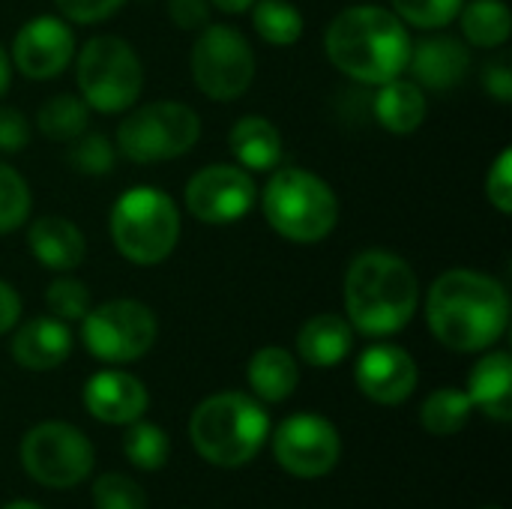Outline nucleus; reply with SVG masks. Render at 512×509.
Wrapping results in <instances>:
<instances>
[{"label":"nucleus","instance_id":"1","mask_svg":"<svg viewBox=\"0 0 512 509\" xmlns=\"http://www.w3.org/2000/svg\"><path fill=\"white\" fill-rule=\"evenodd\" d=\"M426 321L444 348L462 354L486 351L507 333L510 294L495 276L456 267L432 282Z\"/></svg>","mask_w":512,"mask_h":509},{"label":"nucleus","instance_id":"11","mask_svg":"<svg viewBox=\"0 0 512 509\" xmlns=\"http://www.w3.org/2000/svg\"><path fill=\"white\" fill-rule=\"evenodd\" d=\"M21 465L30 480L48 489H72L93 471V447L81 429L48 420L24 435Z\"/></svg>","mask_w":512,"mask_h":509},{"label":"nucleus","instance_id":"41","mask_svg":"<svg viewBox=\"0 0 512 509\" xmlns=\"http://www.w3.org/2000/svg\"><path fill=\"white\" fill-rule=\"evenodd\" d=\"M216 9H222V12H228V15H240V12H249V6L255 3V0H210Z\"/></svg>","mask_w":512,"mask_h":509},{"label":"nucleus","instance_id":"5","mask_svg":"<svg viewBox=\"0 0 512 509\" xmlns=\"http://www.w3.org/2000/svg\"><path fill=\"white\" fill-rule=\"evenodd\" d=\"M267 225L300 246L321 243L339 222V198L327 180L306 168H279L261 192Z\"/></svg>","mask_w":512,"mask_h":509},{"label":"nucleus","instance_id":"12","mask_svg":"<svg viewBox=\"0 0 512 509\" xmlns=\"http://www.w3.org/2000/svg\"><path fill=\"white\" fill-rule=\"evenodd\" d=\"M339 453V432L327 417L318 414H294L273 432V456L291 477H324L336 468Z\"/></svg>","mask_w":512,"mask_h":509},{"label":"nucleus","instance_id":"23","mask_svg":"<svg viewBox=\"0 0 512 509\" xmlns=\"http://www.w3.org/2000/svg\"><path fill=\"white\" fill-rule=\"evenodd\" d=\"M375 96V120L393 132V135H411L423 126L426 120V96L417 81L393 78L387 84H378Z\"/></svg>","mask_w":512,"mask_h":509},{"label":"nucleus","instance_id":"4","mask_svg":"<svg viewBox=\"0 0 512 509\" xmlns=\"http://www.w3.org/2000/svg\"><path fill=\"white\" fill-rule=\"evenodd\" d=\"M267 435L270 417L246 393H216L204 399L189 420L192 447L219 468H240L255 459Z\"/></svg>","mask_w":512,"mask_h":509},{"label":"nucleus","instance_id":"43","mask_svg":"<svg viewBox=\"0 0 512 509\" xmlns=\"http://www.w3.org/2000/svg\"><path fill=\"white\" fill-rule=\"evenodd\" d=\"M3 509H42V507H36V504H30V501H15V504H9V507H3Z\"/></svg>","mask_w":512,"mask_h":509},{"label":"nucleus","instance_id":"29","mask_svg":"<svg viewBox=\"0 0 512 509\" xmlns=\"http://www.w3.org/2000/svg\"><path fill=\"white\" fill-rule=\"evenodd\" d=\"M123 453H126V459L135 468H141V471H159L168 462L171 444H168V435L159 426L144 423V420H135V423H129V429L123 435Z\"/></svg>","mask_w":512,"mask_h":509},{"label":"nucleus","instance_id":"44","mask_svg":"<svg viewBox=\"0 0 512 509\" xmlns=\"http://www.w3.org/2000/svg\"><path fill=\"white\" fill-rule=\"evenodd\" d=\"M480 509H501V507H480Z\"/></svg>","mask_w":512,"mask_h":509},{"label":"nucleus","instance_id":"31","mask_svg":"<svg viewBox=\"0 0 512 509\" xmlns=\"http://www.w3.org/2000/svg\"><path fill=\"white\" fill-rule=\"evenodd\" d=\"M117 147L105 135H78L69 147V165L87 177H105L114 171Z\"/></svg>","mask_w":512,"mask_h":509},{"label":"nucleus","instance_id":"25","mask_svg":"<svg viewBox=\"0 0 512 509\" xmlns=\"http://www.w3.org/2000/svg\"><path fill=\"white\" fill-rule=\"evenodd\" d=\"M459 24L474 48H501L512 33L510 9L504 0H471L459 9Z\"/></svg>","mask_w":512,"mask_h":509},{"label":"nucleus","instance_id":"27","mask_svg":"<svg viewBox=\"0 0 512 509\" xmlns=\"http://www.w3.org/2000/svg\"><path fill=\"white\" fill-rule=\"evenodd\" d=\"M252 27L270 45H294L303 36V15L288 0H255L252 6Z\"/></svg>","mask_w":512,"mask_h":509},{"label":"nucleus","instance_id":"6","mask_svg":"<svg viewBox=\"0 0 512 509\" xmlns=\"http://www.w3.org/2000/svg\"><path fill=\"white\" fill-rule=\"evenodd\" d=\"M111 240L117 252L138 264H162L180 240V210L165 189L132 186L111 207Z\"/></svg>","mask_w":512,"mask_h":509},{"label":"nucleus","instance_id":"21","mask_svg":"<svg viewBox=\"0 0 512 509\" xmlns=\"http://www.w3.org/2000/svg\"><path fill=\"white\" fill-rule=\"evenodd\" d=\"M468 399L486 417L510 423L512 417V360L507 351L486 354L468 378Z\"/></svg>","mask_w":512,"mask_h":509},{"label":"nucleus","instance_id":"2","mask_svg":"<svg viewBox=\"0 0 512 509\" xmlns=\"http://www.w3.org/2000/svg\"><path fill=\"white\" fill-rule=\"evenodd\" d=\"M408 24L384 6L357 3L342 9L324 36L330 63L360 81V84H387L408 69L411 57Z\"/></svg>","mask_w":512,"mask_h":509},{"label":"nucleus","instance_id":"7","mask_svg":"<svg viewBox=\"0 0 512 509\" xmlns=\"http://www.w3.org/2000/svg\"><path fill=\"white\" fill-rule=\"evenodd\" d=\"M75 81L87 108L102 114L129 111L144 90V66L138 51L120 36H93L81 45Z\"/></svg>","mask_w":512,"mask_h":509},{"label":"nucleus","instance_id":"3","mask_svg":"<svg viewBox=\"0 0 512 509\" xmlns=\"http://www.w3.org/2000/svg\"><path fill=\"white\" fill-rule=\"evenodd\" d=\"M420 306L414 267L384 249L360 252L345 273V312L363 336H393L405 330Z\"/></svg>","mask_w":512,"mask_h":509},{"label":"nucleus","instance_id":"10","mask_svg":"<svg viewBox=\"0 0 512 509\" xmlns=\"http://www.w3.org/2000/svg\"><path fill=\"white\" fill-rule=\"evenodd\" d=\"M156 333V315L141 300H108L96 309H87V315L81 318L84 348L102 363L141 360L153 348Z\"/></svg>","mask_w":512,"mask_h":509},{"label":"nucleus","instance_id":"37","mask_svg":"<svg viewBox=\"0 0 512 509\" xmlns=\"http://www.w3.org/2000/svg\"><path fill=\"white\" fill-rule=\"evenodd\" d=\"M27 141H30V120L12 105H0V153H21Z\"/></svg>","mask_w":512,"mask_h":509},{"label":"nucleus","instance_id":"28","mask_svg":"<svg viewBox=\"0 0 512 509\" xmlns=\"http://www.w3.org/2000/svg\"><path fill=\"white\" fill-rule=\"evenodd\" d=\"M471 411H474V405H471L468 393L447 387V390H435L423 402L420 420H423L426 432H432V435H456L471 423Z\"/></svg>","mask_w":512,"mask_h":509},{"label":"nucleus","instance_id":"35","mask_svg":"<svg viewBox=\"0 0 512 509\" xmlns=\"http://www.w3.org/2000/svg\"><path fill=\"white\" fill-rule=\"evenodd\" d=\"M486 198L489 204L510 216L512 213V153L510 150H501V156L495 159V165L489 168V177H486Z\"/></svg>","mask_w":512,"mask_h":509},{"label":"nucleus","instance_id":"8","mask_svg":"<svg viewBox=\"0 0 512 509\" xmlns=\"http://www.w3.org/2000/svg\"><path fill=\"white\" fill-rule=\"evenodd\" d=\"M201 138V117L186 102H147L123 117L117 126V150L138 162H168L186 156Z\"/></svg>","mask_w":512,"mask_h":509},{"label":"nucleus","instance_id":"34","mask_svg":"<svg viewBox=\"0 0 512 509\" xmlns=\"http://www.w3.org/2000/svg\"><path fill=\"white\" fill-rule=\"evenodd\" d=\"M93 504L96 509H147V495L135 480L123 474H105L93 486Z\"/></svg>","mask_w":512,"mask_h":509},{"label":"nucleus","instance_id":"19","mask_svg":"<svg viewBox=\"0 0 512 509\" xmlns=\"http://www.w3.org/2000/svg\"><path fill=\"white\" fill-rule=\"evenodd\" d=\"M27 246L30 255L54 273L75 270L87 255V240L81 228L66 216H39L27 228Z\"/></svg>","mask_w":512,"mask_h":509},{"label":"nucleus","instance_id":"18","mask_svg":"<svg viewBox=\"0 0 512 509\" xmlns=\"http://www.w3.org/2000/svg\"><path fill=\"white\" fill-rule=\"evenodd\" d=\"M69 354H72V333L66 321H57L51 315L30 318L12 336V357L21 369L30 372H51L63 366Z\"/></svg>","mask_w":512,"mask_h":509},{"label":"nucleus","instance_id":"15","mask_svg":"<svg viewBox=\"0 0 512 509\" xmlns=\"http://www.w3.org/2000/svg\"><path fill=\"white\" fill-rule=\"evenodd\" d=\"M357 387L378 405H402L420 381L414 357L399 345H372L357 360Z\"/></svg>","mask_w":512,"mask_h":509},{"label":"nucleus","instance_id":"16","mask_svg":"<svg viewBox=\"0 0 512 509\" xmlns=\"http://www.w3.org/2000/svg\"><path fill=\"white\" fill-rule=\"evenodd\" d=\"M84 405L87 411L111 426H129L144 417L147 411V390L144 384L120 369L96 372L84 387Z\"/></svg>","mask_w":512,"mask_h":509},{"label":"nucleus","instance_id":"9","mask_svg":"<svg viewBox=\"0 0 512 509\" xmlns=\"http://www.w3.org/2000/svg\"><path fill=\"white\" fill-rule=\"evenodd\" d=\"M255 78V51L231 24H207L192 45V81L213 102L240 99Z\"/></svg>","mask_w":512,"mask_h":509},{"label":"nucleus","instance_id":"39","mask_svg":"<svg viewBox=\"0 0 512 509\" xmlns=\"http://www.w3.org/2000/svg\"><path fill=\"white\" fill-rule=\"evenodd\" d=\"M483 87L492 93V99H498L501 105L512 102V66L501 57V60H492L486 69H483Z\"/></svg>","mask_w":512,"mask_h":509},{"label":"nucleus","instance_id":"17","mask_svg":"<svg viewBox=\"0 0 512 509\" xmlns=\"http://www.w3.org/2000/svg\"><path fill=\"white\" fill-rule=\"evenodd\" d=\"M471 66V54L465 42L453 36H426L417 45H411L408 69L420 87L429 90H450L456 87Z\"/></svg>","mask_w":512,"mask_h":509},{"label":"nucleus","instance_id":"13","mask_svg":"<svg viewBox=\"0 0 512 509\" xmlns=\"http://www.w3.org/2000/svg\"><path fill=\"white\" fill-rule=\"evenodd\" d=\"M186 210L204 225H234L258 201L255 180L240 165H207L186 183Z\"/></svg>","mask_w":512,"mask_h":509},{"label":"nucleus","instance_id":"14","mask_svg":"<svg viewBox=\"0 0 512 509\" xmlns=\"http://www.w3.org/2000/svg\"><path fill=\"white\" fill-rule=\"evenodd\" d=\"M75 57V33L66 18L36 15L12 39V63L30 81L57 78Z\"/></svg>","mask_w":512,"mask_h":509},{"label":"nucleus","instance_id":"24","mask_svg":"<svg viewBox=\"0 0 512 509\" xmlns=\"http://www.w3.org/2000/svg\"><path fill=\"white\" fill-rule=\"evenodd\" d=\"M246 378L258 399L285 402L300 384V369H297V360L291 351L270 345V348H261L252 354V360L246 366Z\"/></svg>","mask_w":512,"mask_h":509},{"label":"nucleus","instance_id":"38","mask_svg":"<svg viewBox=\"0 0 512 509\" xmlns=\"http://www.w3.org/2000/svg\"><path fill=\"white\" fill-rule=\"evenodd\" d=\"M168 18L180 30H201L210 24V0H168Z\"/></svg>","mask_w":512,"mask_h":509},{"label":"nucleus","instance_id":"22","mask_svg":"<svg viewBox=\"0 0 512 509\" xmlns=\"http://www.w3.org/2000/svg\"><path fill=\"white\" fill-rule=\"evenodd\" d=\"M228 147L246 171H273L282 159V135L261 114L240 117L228 132Z\"/></svg>","mask_w":512,"mask_h":509},{"label":"nucleus","instance_id":"33","mask_svg":"<svg viewBox=\"0 0 512 509\" xmlns=\"http://www.w3.org/2000/svg\"><path fill=\"white\" fill-rule=\"evenodd\" d=\"M45 306L57 321H81L90 309V288L81 279L60 276L48 285Z\"/></svg>","mask_w":512,"mask_h":509},{"label":"nucleus","instance_id":"20","mask_svg":"<svg viewBox=\"0 0 512 509\" xmlns=\"http://www.w3.org/2000/svg\"><path fill=\"white\" fill-rule=\"evenodd\" d=\"M354 348V327L348 318L336 315V312H324L315 315L303 324V330L297 333V354L303 363L315 366V369H330L339 366Z\"/></svg>","mask_w":512,"mask_h":509},{"label":"nucleus","instance_id":"36","mask_svg":"<svg viewBox=\"0 0 512 509\" xmlns=\"http://www.w3.org/2000/svg\"><path fill=\"white\" fill-rule=\"evenodd\" d=\"M57 9L63 12L66 21H75V24H96V21H105L111 18L126 0H54Z\"/></svg>","mask_w":512,"mask_h":509},{"label":"nucleus","instance_id":"30","mask_svg":"<svg viewBox=\"0 0 512 509\" xmlns=\"http://www.w3.org/2000/svg\"><path fill=\"white\" fill-rule=\"evenodd\" d=\"M30 216V186L6 162H0V234L21 228Z\"/></svg>","mask_w":512,"mask_h":509},{"label":"nucleus","instance_id":"26","mask_svg":"<svg viewBox=\"0 0 512 509\" xmlns=\"http://www.w3.org/2000/svg\"><path fill=\"white\" fill-rule=\"evenodd\" d=\"M87 123H90V108L81 96L72 93H57L45 99L36 111V129L48 141H75L78 135H84Z\"/></svg>","mask_w":512,"mask_h":509},{"label":"nucleus","instance_id":"32","mask_svg":"<svg viewBox=\"0 0 512 509\" xmlns=\"http://www.w3.org/2000/svg\"><path fill=\"white\" fill-rule=\"evenodd\" d=\"M393 12L408 24L420 30H441L450 21H456L465 0H390Z\"/></svg>","mask_w":512,"mask_h":509},{"label":"nucleus","instance_id":"42","mask_svg":"<svg viewBox=\"0 0 512 509\" xmlns=\"http://www.w3.org/2000/svg\"><path fill=\"white\" fill-rule=\"evenodd\" d=\"M9 81H12V63H9L6 48L0 45V99H3V96H6V90H9Z\"/></svg>","mask_w":512,"mask_h":509},{"label":"nucleus","instance_id":"40","mask_svg":"<svg viewBox=\"0 0 512 509\" xmlns=\"http://www.w3.org/2000/svg\"><path fill=\"white\" fill-rule=\"evenodd\" d=\"M18 318H21V297L9 282L0 279V336L9 333L18 324Z\"/></svg>","mask_w":512,"mask_h":509}]
</instances>
